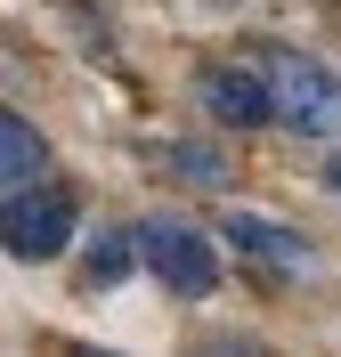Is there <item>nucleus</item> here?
Listing matches in <instances>:
<instances>
[{"mask_svg": "<svg viewBox=\"0 0 341 357\" xmlns=\"http://www.w3.org/2000/svg\"><path fill=\"white\" fill-rule=\"evenodd\" d=\"M73 227H82L73 187H49V178L0 187V252H8V260H57V252L73 244Z\"/></svg>", "mask_w": 341, "mask_h": 357, "instance_id": "f03ea898", "label": "nucleus"}, {"mask_svg": "<svg viewBox=\"0 0 341 357\" xmlns=\"http://www.w3.org/2000/svg\"><path fill=\"white\" fill-rule=\"evenodd\" d=\"M260 73H268L276 98V130L309 138V146H333L341 138V73L301 57V49H260Z\"/></svg>", "mask_w": 341, "mask_h": 357, "instance_id": "f257e3e1", "label": "nucleus"}, {"mask_svg": "<svg viewBox=\"0 0 341 357\" xmlns=\"http://www.w3.org/2000/svg\"><path fill=\"white\" fill-rule=\"evenodd\" d=\"M122 260H146V252H138V227H114L106 244H98V252H90V284H98V292H106V284H114V276H122Z\"/></svg>", "mask_w": 341, "mask_h": 357, "instance_id": "6e6552de", "label": "nucleus"}, {"mask_svg": "<svg viewBox=\"0 0 341 357\" xmlns=\"http://www.w3.org/2000/svg\"><path fill=\"white\" fill-rule=\"evenodd\" d=\"M41 171H49V138L8 106V114H0V187H33Z\"/></svg>", "mask_w": 341, "mask_h": 357, "instance_id": "423d86ee", "label": "nucleus"}, {"mask_svg": "<svg viewBox=\"0 0 341 357\" xmlns=\"http://www.w3.org/2000/svg\"><path fill=\"white\" fill-rule=\"evenodd\" d=\"M325 187H333V195H341V162H333V171H325Z\"/></svg>", "mask_w": 341, "mask_h": 357, "instance_id": "1a4fd4ad", "label": "nucleus"}, {"mask_svg": "<svg viewBox=\"0 0 341 357\" xmlns=\"http://www.w3.org/2000/svg\"><path fill=\"white\" fill-rule=\"evenodd\" d=\"M220 236H227V252H244L260 276H309V268H317V244H309V236H293V227H276V220H252V211H236Z\"/></svg>", "mask_w": 341, "mask_h": 357, "instance_id": "39448f33", "label": "nucleus"}, {"mask_svg": "<svg viewBox=\"0 0 341 357\" xmlns=\"http://www.w3.org/2000/svg\"><path fill=\"white\" fill-rule=\"evenodd\" d=\"M162 155V171L171 178H187V187H204V195H220V187H236V162L211 146V138H171V146H155Z\"/></svg>", "mask_w": 341, "mask_h": 357, "instance_id": "0eeeda50", "label": "nucleus"}, {"mask_svg": "<svg viewBox=\"0 0 341 357\" xmlns=\"http://www.w3.org/2000/svg\"><path fill=\"white\" fill-rule=\"evenodd\" d=\"M195 98L220 114L227 130H260V122H276V98H268L260 57H252V66H204V73H195Z\"/></svg>", "mask_w": 341, "mask_h": 357, "instance_id": "20e7f679", "label": "nucleus"}, {"mask_svg": "<svg viewBox=\"0 0 341 357\" xmlns=\"http://www.w3.org/2000/svg\"><path fill=\"white\" fill-rule=\"evenodd\" d=\"M138 252H146V268H155V284H171L179 301L220 292V244H211L195 220H171V211L138 220Z\"/></svg>", "mask_w": 341, "mask_h": 357, "instance_id": "7ed1b4c3", "label": "nucleus"}]
</instances>
